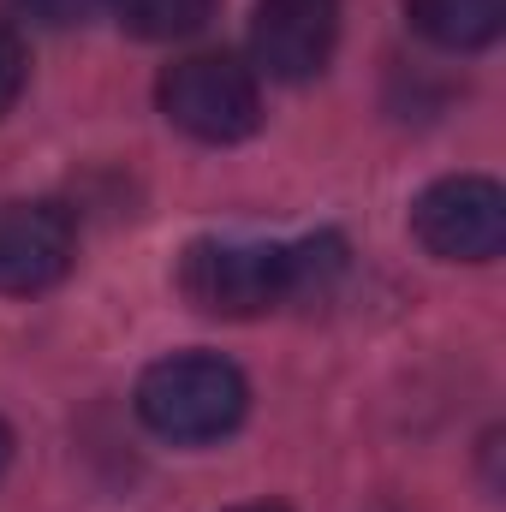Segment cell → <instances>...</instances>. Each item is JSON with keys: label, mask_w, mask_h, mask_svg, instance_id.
I'll return each mask as SVG.
<instances>
[{"label": "cell", "mask_w": 506, "mask_h": 512, "mask_svg": "<svg viewBox=\"0 0 506 512\" xmlns=\"http://www.w3.org/2000/svg\"><path fill=\"white\" fill-rule=\"evenodd\" d=\"M346 268V245L334 233L316 239H197L179 256V298L197 316L256 322L292 298L322 292Z\"/></svg>", "instance_id": "cell-1"}, {"label": "cell", "mask_w": 506, "mask_h": 512, "mask_svg": "<svg viewBox=\"0 0 506 512\" xmlns=\"http://www.w3.org/2000/svg\"><path fill=\"white\" fill-rule=\"evenodd\" d=\"M245 405H251V387L239 376V364H227L215 352H173L137 376L143 429H155L161 441H179V447L233 435L245 423Z\"/></svg>", "instance_id": "cell-2"}, {"label": "cell", "mask_w": 506, "mask_h": 512, "mask_svg": "<svg viewBox=\"0 0 506 512\" xmlns=\"http://www.w3.org/2000/svg\"><path fill=\"white\" fill-rule=\"evenodd\" d=\"M155 102L167 126L197 143H239L262 126V90L239 54H185L161 72Z\"/></svg>", "instance_id": "cell-3"}, {"label": "cell", "mask_w": 506, "mask_h": 512, "mask_svg": "<svg viewBox=\"0 0 506 512\" xmlns=\"http://www.w3.org/2000/svg\"><path fill=\"white\" fill-rule=\"evenodd\" d=\"M411 233L441 262H495L506 251V191L483 173H447L411 203Z\"/></svg>", "instance_id": "cell-4"}, {"label": "cell", "mask_w": 506, "mask_h": 512, "mask_svg": "<svg viewBox=\"0 0 506 512\" xmlns=\"http://www.w3.org/2000/svg\"><path fill=\"white\" fill-rule=\"evenodd\" d=\"M78 221L60 203H0V298H36L66 280Z\"/></svg>", "instance_id": "cell-5"}, {"label": "cell", "mask_w": 506, "mask_h": 512, "mask_svg": "<svg viewBox=\"0 0 506 512\" xmlns=\"http://www.w3.org/2000/svg\"><path fill=\"white\" fill-rule=\"evenodd\" d=\"M340 42V0H256L251 54L256 72L280 84H310Z\"/></svg>", "instance_id": "cell-6"}, {"label": "cell", "mask_w": 506, "mask_h": 512, "mask_svg": "<svg viewBox=\"0 0 506 512\" xmlns=\"http://www.w3.org/2000/svg\"><path fill=\"white\" fill-rule=\"evenodd\" d=\"M405 18L423 42L447 54H477L501 42L506 30V0H405Z\"/></svg>", "instance_id": "cell-7"}, {"label": "cell", "mask_w": 506, "mask_h": 512, "mask_svg": "<svg viewBox=\"0 0 506 512\" xmlns=\"http://www.w3.org/2000/svg\"><path fill=\"white\" fill-rule=\"evenodd\" d=\"M114 18L126 24L131 36L143 42H179V36H197L215 12V0H108Z\"/></svg>", "instance_id": "cell-8"}, {"label": "cell", "mask_w": 506, "mask_h": 512, "mask_svg": "<svg viewBox=\"0 0 506 512\" xmlns=\"http://www.w3.org/2000/svg\"><path fill=\"white\" fill-rule=\"evenodd\" d=\"M24 78H30V54H24V36L12 24H0V114L24 96Z\"/></svg>", "instance_id": "cell-9"}, {"label": "cell", "mask_w": 506, "mask_h": 512, "mask_svg": "<svg viewBox=\"0 0 506 512\" xmlns=\"http://www.w3.org/2000/svg\"><path fill=\"white\" fill-rule=\"evenodd\" d=\"M24 18H36V24H48V30H72V24H90L108 0H12Z\"/></svg>", "instance_id": "cell-10"}, {"label": "cell", "mask_w": 506, "mask_h": 512, "mask_svg": "<svg viewBox=\"0 0 506 512\" xmlns=\"http://www.w3.org/2000/svg\"><path fill=\"white\" fill-rule=\"evenodd\" d=\"M6 459H12V429L0 423V471H6Z\"/></svg>", "instance_id": "cell-11"}, {"label": "cell", "mask_w": 506, "mask_h": 512, "mask_svg": "<svg viewBox=\"0 0 506 512\" xmlns=\"http://www.w3.org/2000/svg\"><path fill=\"white\" fill-rule=\"evenodd\" d=\"M233 512H286V507H233Z\"/></svg>", "instance_id": "cell-12"}]
</instances>
